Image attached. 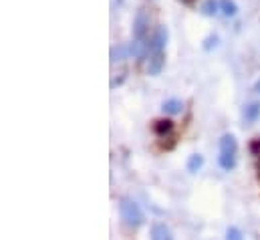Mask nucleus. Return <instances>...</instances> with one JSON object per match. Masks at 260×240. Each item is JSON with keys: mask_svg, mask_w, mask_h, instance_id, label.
Returning <instances> with one entry per match:
<instances>
[{"mask_svg": "<svg viewBox=\"0 0 260 240\" xmlns=\"http://www.w3.org/2000/svg\"><path fill=\"white\" fill-rule=\"evenodd\" d=\"M119 210H121V218H123L125 226H129V228H139V226H143L145 216H143V210L139 208V204H137L135 200H131V198H121Z\"/></svg>", "mask_w": 260, "mask_h": 240, "instance_id": "1", "label": "nucleus"}, {"mask_svg": "<svg viewBox=\"0 0 260 240\" xmlns=\"http://www.w3.org/2000/svg\"><path fill=\"white\" fill-rule=\"evenodd\" d=\"M147 33H149V14L145 8H139L135 14V20H133V37L143 41Z\"/></svg>", "mask_w": 260, "mask_h": 240, "instance_id": "2", "label": "nucleus"}, {"mask_svg": "<svg viewBox=\"0 0 260 240\" xmlns=\"http://www.w3.org/2000/svg\"><path fill=\"white\" fill-rule=\"evenodd\" d=\"M147 45H149V51H151V53L164 51L166 45H168V28H166V26H157V28L153 31V35H151V39H149Z\"/></svg>", "mask_w": 260, "mask_h": 240, "instance_id": "3", "label": "nucleus"}, {"mask_svg": "<svg viewBox=\"0 0 260 240\" xmlns=\"http://www.w3.org/2000/svg\"><path fill=\"white\" fill-rule=\"evenodd\" d=\"M164 65H166V55H164V51H159V53H151V55H149V63H147V73L155 77V75L161 73Z\"/></svg>", "mask_w": 260, "mask_h": 240, "instance_id": "4", "label": "nucleus"}, {"mask_svg": "<svg viewBox=\"0 0 260 240\" xmlns=\"http://www.w3.org/2000/svg\"><path fill=\"white\" fill-rule=\"evenodd\" d=\"M218 145H220V152H222V154H236V152H238V141H236V137H234L232 133L222 135Z\"/></svg>", "mask_w": 260, "mask_h": 240, "instance_id": "5", "label": "nucleus"}, {"mask_svg": "<svg viewBox=\"0 0 260 240\" xmlns=\"http://www.w3.org/2000/svg\"><path fill=\"white\" fill-rule=\"evenodd\" d=\"M151 240H174V236H172V230L164 222H155L151 226Z\"/></svg>", "mask_w": 260, "mask_h": 240, "instance_id": "6", "label": "nucleus"}, {"mask_svg": "<svg viewBox=\"0 0 260 240\" xmlns=\"http://www.w3.org/2000/svg\"><path fill=\"white\" fill-rule=\"evenodd\" d=\"M153 131L159 135V137H168L172 131H174V121L172 119H157L153 123Z\"/></svg>", "mask_w": 260, "mask_h": 240, "instance_id": "7", "label": "nucleus"}, {"mask_svg": "<svg viewBox=\"0 0 260 240\" xmlns=\"http://www.w3.org/2000/svg\"><path fill=\"white\" fill-rule=\"evenodd\" d=\"M161 109H164L168 115H180V113L184 111V103H182L180 99H168V101H164Z\"/></svg>", "mask_w": 260, "mask_h": 240, "instance_id": "8", "label": "nucleus"}, {"mask_svg": "<svg viewBox=\"0 0 260 240\" xmlns=\"http://www.w3.org/2000/svg\"><path fill=\"white\" fill-rule=\"evenodd\" d=\"M218 164H220V168H222L224 172H232V170L236 168V154H222V152H220Z\"/></svg>", "mask_w": 260, "mask_h": 240, "instance_id": "9", "label": "nucleus"}, {"mask_svg": "<svg viewBox=\"0 0 260 240\" xmlns=\"http://www.w3.org/2000/svg\"><path fill=\"white\" fill-rule=\"evenodd\" d=\"M244 119L248 123H256L260 119V103H248L244 107Z\"/></svg>", "mask_w": 260, "mask_h": 240, "instance_id": "10", "label": "nucleus"}, {"mask_svg": "<svg viewBox=\"0 0 260 240\" xmlns=\"http://www.w3.org/2000/svg\"><path fill=\"white\" fill-rule=\"evenodd\" d=\"M127 57H131L129 47H125V45H117V47L111 49V63L123 61V59H127Z\"/></svg>", "mask_w": 260, "mask_h": 240, "instance_id": "11", "label": "nucleus"}, {"mask_svg": "<svg viewBox=\"0 0 260 240\" xmlns=\"http://www.w3.org/2000/svg\"><path fill=\"white\" fill-rule=\"evenodd\" d=\"M200 10H202L204 16H216L218 10H220V2H218V0H206V2L200 6Z\"/></svg>", "mask_w": 260, "mask_h": 240, "instance_id": "12", "label": "nucleus"}, {"mask_svg": "<svg viewBox=\"0 0 260 240\" xmlns=\"http://www.w3.org/2000/svg\"><path fill=\"white\" fill-rule=\"evenodd\" d=\"M220 10L224 16H236L238 14V4L234 0H220Z\"/></svg>", "mask_w": 260, "mask_h": 240, "instance_id": "13", "label": "nucleus"}, {"mask_svg": "<svg viewBox=\"0 0 260 240\" xmlns=\"http://www.w3.org/2000/svg\"><path fill=\"white\" fill-rule=\"evenodd\" d=\"M202 166H204V156H200V154L190 156V160H188V172L190 174H198L202 170Z\"/></svg>", "mask_w": 260, "mask_h": 240, "instance_id": "14", "label": "nucleus"}, {"mask_svg": "<svg viewBox=\"0 0 260 240\" xmlns=\"http://www.w3.org/2000/svg\"><path fill=\"white\" fill-rule=\"evenodd\" d=\"M226 240H244V234H242V230H240V228L230 226V228L226 230Z\"/></svg>", "mask_w": 260, "mask_h": 240, "instance_id": "15", "label": "nucleus"}, {"mask_svg": "<svg viewBox=\"0 0 260 240\" xmlns=\"http://www.w3.org/2000/svg\"><path fill=\"white\" fill-rule=\"evenodd\" d=\"M218 41H220V39H218V35H210V37L204 41V45H202V47H204L206 51H212V49L218 45Z\"/></svg>", "mask_w": 260, "mask_h": 240, "instance_id": "16", "label": "nucleus"}, {"mask_svg": "<svg viewBox=\"0 0 260 240\" xmlns=\"http://www.w3.org/2000/svg\"><path fill=\"white\" fill-rule=\"evenodd\" d=\"M250 152H252V156L260 158V139H254V141H250Z\"/></svg>", "mask_w": 260, "mask_h": 240, "instance_id": "17", "label": "nucleus"}, {"mask_svg": "<svg viewBox=\"0 0 260 240\" xmlns=\"http://www.w3.org/2000/svg\"><path fill=\"white\" fill-rule=\"evenodd\" d=\"M256 93H260V81L256 83Z\"/></svg>", "mask_w": 260, "mask_h": 240, "instance_id": "18", "label": "nucleus"}, {"mask_svg": "<svg viewBox=\"0 0 260 240\" xmlns=\"http://www.w3.org/2000/svg\"><path fill=\"white\" fill-rule=\"evenodd\" d=\"M258 170H260V158H258Z\"/></svg>", "mask_w": 260, "mask_h": 240, "instance_id": "19", "label": "nucleus"}, {"mask_svg": "<svg viewBox=\"0 0 260 240\" xmlns=\"http://www.w3.org/2000/svg\"><path fill=\"white\" fill-rule=\"evenodd\" d=\"M184 2H192V0H184Z\"/></svg>", "mask_w": 260, "mask_h": 240, "instance_id": "20", "label": "nucleus"}, {"mask_svg": "<svg viewBox=\"0 0 260 240\" xmlns=\"http://www.w3.org/2000/svg\"><path fill=\"white\" fill-rule=\"evenodd\" d=\"M117 2H123V0H117Z\"/></svg>", "mask_w": 260, "mask_h": 240, "instance_id": "21", "label": "nucleus"}]
</instances>
